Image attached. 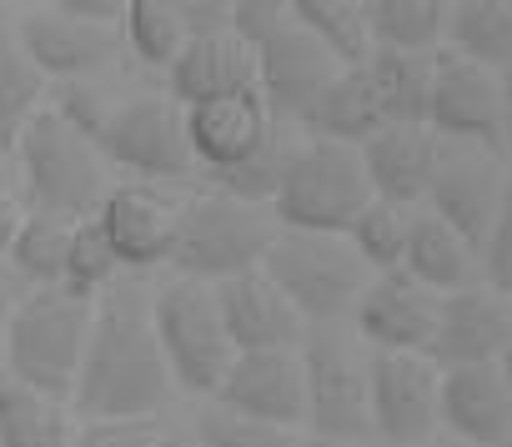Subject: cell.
I'll use <instances>...</instances> for the list:
<instances>
[{
  "instance_id": "cell-1",
  "label": "cell",
  "mask_w": 512,
  "mask_h": 447,
  "mask_svg": "<svg viewBox=\"0 0 512 447\" xmlns=\"http://www.w3.org/2000/svg\"><path fill=\"white\" fill-rule=\"evenodd\" d=\"M166 397H171V372L151 332V302L141 282H116L106 297H96L71 407L86 422H136L156 417Z\"/></svg>"
},
{
  "instance_id": "cell-2",
  "label": "cell",
  "mask_w": 512,
  "mask_h": 447,
  "mask_svg": "<svg viewBox=\"0 0 512 447\" xmlns=\"http://www.w3.org/2000/svg\"><path fill=\"white\" fill-rule=\"evenodd\" d=\"M91 317H96V302H81L66 287H31L21 307L6 317V342H0L6 382L66 407L81 377Z\"/></svg>"
},
{
  "instance_id": "cell-3",
  "label": "cell",
  "mask_w": 512,
  "mask_h": 447,
  "mask_svg": "<svg viewBox=\"0 0 512 447\" xmlns=\"http://www.w3.org/2000/svg\"><path fill=\"white\" fill-rule=\"evenodd\" d=\"M372 186L362 171L357 146L337 141H302L287 156V171L272 196V221L282 232H322L347 237L352 221L372 206Z\"/></svg>"
},
{
  "instance_id": "cell-4",
  "label": "cell",
  "mask_w": 512,
  "mask_h": 447,
  "mask_svg": "<svg viewBox=\"0 0 512 447\" xmlns=\"http://www.w3.org/2000/svg\"><path fill=\"white\" fill-rule=\"evenodd\" d=\"M262 272L307 327H337V317L357 312L362 292L372 287V272L352 252V242L322 237V232H282L277 227Z\"/></svg>"
},
{
  "instance_id": "cell-5",
  "label": "cell",
  "mask_w": 512,
  "mask_h": 447,
  "mask_svg": "<svg viewBox=\"0 0 512 447\" xmlns=\"http://www.w3.org/2000/svg\"><path fill=\"white\" fill-rule=\"evenodd\" d=\"M21 176H26V211H46L61 221H96L106 206V171L101 151L76 136L51 106H41L26 131L16 136Z\"/></svg>"
},
{
  "instance_id": "cell-6",
  "label": "cell",
  "mask_w": 512,
  "mask_h": 447,
  "mask_svg": "<svg viewBox=\"0 0 512 447\" xmlns=\"http://www.w3.org/2000/svg\"><path fill=\"white\" fill-rule=\"evenodd\" d=\"M272 237H277V221H272L267 206H246V201H231V196L211 191V196H196L181 211L171 267L186 282L221 287L231 277L262 272Z\"/></svg>"
},
{
  "instance_id": "cell-7",
  "label": "cell",
  "mask_w": 512,
  "mask_h": 447,
  "mask_svg": "<svg viewBox=\"0 0 512 447\" xmlns=\"http://www.w3.org/2000/svg\"><path fill=\"white\" fill-rule=\"evenodd\" d=\"M151 332H156V347H161V362H166L171 382L186 387V392H211L216 397V387H221V377L236 357L231 337L221 327V312H216V292L206 282L176 277L151 302Z\"/></svg>"
},
{
  "instance_id": "cell-8",
  "label": "cell",
  "mask_w": 512,
  "mask_h": 447,
  "mask_svg": "<svg viewBox=\"0 0 512 447\" xmlns=\"http://www.w3.org/2000/svg\"><path fill=\"white\" fill-rule=\"evenodd\" d=\"M302 377H307V432L322 442H357L372 432L367 402V362L337 327H307L302 337Z\"/></svg>"
},
{
  "instance_id": "cell-9",
  "label": "cell",
  "mask_w": 512,
  "mask_h": 447,
  "mask_svg": "<svg viewBox=\"0 0 512 447\" xmlns=\"http://www.w3.org/2000/svg\"><path fill=\"white\" fill-rule=\"evenodd\" d=\"M502 191H507V166L497 151L482 146H462V141H442L437 146V171L427 186V211L482 257L492 221L502 211Z\"/></svg>"
},
{
  "instance_id": "cell-10",
  "label": "cell",
  "mask_w": 512,
  "mask_h": 447,
  "mask_svg": "<svg viewBox=\"0 0 512 447\" xmlns=\"http://www.w3.org/2000/svg\"><path fill=\"white\" fill-rule=\"evenodd\" d=\"M437 397H442V367L427 352H372L367 357L372 432H382L392 447L432 442V432L442 427Z\"/></svg>"
},
{
  "instance_id": "cell-11",
  "label": "cell",
  "mask_w": 512,
  "mask_h": 447,
  "mask_svg": "<svg viewBox=\"0 0 512 447\" xmlns=\"http://www.w3.org/2000/svg\"><path fill=\"white\" fill-rule=\"evenodd\" d=\"M96 151L146 181H171L196 166L191 141H186V111L171 96H141V101L116 106Z\"/></svg>"
},
{
  "instance_id": "cell-12",
  "label": "cell",
  "mask_w": 512,
  "mask_h": 447,
  "mask_svg": "<svg viewBox=\"0 0 512 447\" xmlns=\"http://www.w3.org/2000/svg\"><path fill=\"white\" fill-rule=\"evenodd\" d=\"M427 131L437 141H462L482 151H507L502 136V86L492 71L457 61L452 51L432 66V101H427Z\"/></svg>"
},
{
  "instance_id": "cell-13",
  "label": "cell",
  "mask_w": 512,
  "mask_h": 447,
  "mask_svg": "<svg viewBox=\"0 0 512 447\" xmlns=\"http://www.w3.org/2000/svg\"><path fill=\"white\" fill-rule=\"evenodd\" d=\"M216 407L297 432V422H307L302 357L297 352H236L221 387H216Z\"/></svg>"
},
{
  "instance_id": "cell-14",
  "label": "cell",
  "mask_w": 512,
  "mask_h": 447,
  "mask_svg": "<svg viewBox=\"0 0 512 447\" xmlns=\"http://www.w3.org/2000/svg\"><path fill=\"white\" fill-rule=\"evenodd\" d=\"M332 81L337 61L302 26H287L256 51V96L272 111V121H302Z\"/></svg>"
},
{
  "instance_id": "cell-15",
  "label": "cell",
  "mask_w": 512,
  "mask_h": 447,
  "mask_svg": "<svg viewBox=\"0 0 512 447\" xmlns=\"http://www.w3.org/2000/svg\"><path fill=\"white\" fill-rule=\"evenodd\" d=\"M442 297L417 287L407 272H382L357 302V332L372 352H432Z\"/></svg>"
},
{
  "instance_id": "cell-16",
  "label": "cell",
  "mask_w": 512,
  "mask_h": 447,
  "mask_svg": "<svg viewBox=\"0 0 512 447\" xmlns=\"http://www.w3.org/2000/svg\"><path fill=\"white\" fill-rule=\"evenodd\" d=\"M512 342V297L492 287H467L442 297L437 312V337H432V362L437 367H482L497 362Z\"/></svg>"
},
{
  "instance_id": "cell-17",
  "label": "cell",
  "mask_w": 512,
  "mask_h": 447,
  "mask_svg": "<svg viewBox=\"0 0 512 447\" xmlns=\"http://www.w3.org/2000/svg\"><path fill=\"white\" fill-rule=\"evenodd\" d=\"M211 292H216V312L231 337V352H297V342L307 337V322L267 282V272L231 277Z\"/></svg>"
},
{
  "instance_id": "cell-18",
  "label": "cell",
  "mask_w": 512,
  "mask_h": 447,
  "mask_svg": "<svg viewBox=\"0 0 512 447\" xmlns=\"http://www.w3.org/2000/svg\"><path fill=\"white\" fill-rule=\"evenodd\" d=\"M96 221H101L111 252L121 257V267L146 272L156 262H171L181 206L166 201L156 186H116V191H106V206Z\"/></svg>"
},
{
  "instance_id": "cell-19",
  "label": "cell",
  "mask_w": 512,
  "mask_h": 447,
  "mask_svg": "<svg viewBox=\"0 0 512 447\" xmlns=\"http://www.w3.org/2000/svg\"><path fill=\"white\" fill-rule=\"evenodd\" d=\"M16 26V41L21 51L31 56V66L51 81H86L91 71H101L116 51V31L106 26H86V21H71L66 11L56 6H41V11H26L11 21Z\"/></svg>"
},
{
  "instance_id": "cell-20",
  "label": "cell",
  "mask_w": 512,
  "mask_h": 447,
  "mask_svg": "<svg viewBox=\"0 0 512 447\" xmlns=\"http://www.w3.org/2000/svg\"><path fill=\"white\" fill-rule=\"evenodd\" d=\"M437 417L467 447H497V442H507L512 437V387L497 372V362L442 367Z\"/></svg>"
},
{
  "instance_id": "cell-21",
  "label": "cell",
  "mask_w": 512,
  "mask_h": 447,
  "mask_svg": "<svg viewBox=\"0 0 512 447\" xmlns=\"http://www.w3.org/2000/svg\"><path fill=\"white\" fill-rule=\"evenodd\" d=\"M272 111L262 106L256 91H241V96H216V101H201V106H186V141H191V156L196 166H206L211 176L246 161L256 146L272 136Z\"/></svg>"
},
{
  "instance_id": "cell-22",
  "label": "cell",
  "mask_w": 512,
  "mask_h": 447,
  "mask_svg": "<svg viewBox=\"0 0 512 447\" xmlns=\"http://www.w3.org/2000/svg\"><path fill=\"white\" fill-rule=\"evenodd\" d=\"M437 146L442 141L427 126H387L372 141H362L357 156H362L372 196L407 206V211L417 201H427V186H432V171H437Z\"/></svg>"
},
{
  "instance_id": "cell-23",
  "label": "cell",
  "mask_w": 512,
  "mask_h": 447,
  "mask_svg": "<svg viewBox=\"0 0 512 447\" xmlns=\"http://www.w3.org/2000/svg\"><path fill=\"white\" fill-rule=\"evenodd\" d=\"M166 86H171V101L181 111L216 101V96H241V91H256V56L236 36L186 41L166 71Z\"/></svg>"
},
{
  "instance_id": "cell-24",
  "label": "cell",
  "mask_w": 512,
  "mask_h": 447,
  "mask_svg": "<svg viewBox=\"0 0 512 447\" xmlns=\"http://www.w3.org/2000/svg\"><path fill=\"white\" fill-rule=\"evenodd\" d=\"M402 272H407L417 287H427L432 297H452V292L477 287L482 257L447 227V221H437L432 211H417V216H412V237H407Z\"/></svg>"
},
{
  "instance_id": "cell-25",
  "label": "cell",
  "mask_w": 512,
  "mask_h": 447,
  "mask_svg": "<svg viewBox=\"0 0 512 447\" xmlns=\"http://www.w3.org/2000/svg\"><path fill=\"white\" fill-rule=\"evenodd\" d=\"M312 141H337V146H362L377 131H387V111L367 81V71H337V81L317 96V106L302 116Z\"/></svg>"
},
{
  "instance_id": "cell-26",
  "label": "cell",
  "mask_w": 512,
  "mask_h": 447,
  "mask_svg": "<svg viewBox=\"0 0 512 447\" xmlns=\"http://www.w3.org/2000/svg\"><path fill=\"white\" fill-rule=\"evenodd\" d=\"M442 36L457 61L502 76L512 66V0H452Z\"/></svg>"
},
{
  "instance_id": "cell-27",
  "label": "cell",
  "mask_w": 512,
  "mask_h": 447,
  "mask_svg": "<svg viewBox=\"0 0 512 447\" xmlns=\"http://www.w3.org/2000/svg\"><path fill=\"white\" fill-rule=\"evenodd\" d=\"M292 26H302L337 61V71H357L372 56V31H367L362 0H292Z\"/></svg>"
},
{
  "instance_id": "cell-28",
  "label": "cell",
  "mask_w": 512,
  "mask_h": 447,
  "mask_svg": "<svg viewBox=\"0 0 512 447\" xmlns=\"http://www.w3.org/2000/svg\"><path fill=\"white\" fill-rule=\"evenodd\" d=\"M432 66L437 56H397V51H372L367 56V81L387 111V126H427V101H432Z\"/></svg>"
},
{
  "instance_id": "cell-29",
  "label": "cell",
  "mask_w": 512,
  "mask_h": 447,
  "mask_svg": "<svg viewBox=\"0 0 512 447\" xmlns=\"http://www.w3.org/2000/svg\"><path fill=\"white\" fill-rule=\"evenodd\" d=\"M447 26V0H367L372 51L432 56Z\"/></svg>"
},
{
  "instance_id": "cell-30",
  "label": "cell",
  "mask_w": 512,
  "mask_h": 447,
  "mask_svg": "<svg viewBox=\"0 0 512 447\" xmlns=\"http://www.w3.org/2000/svg\"><path fill=\"white\" fill-rule=\"evenodd\" d=\"M76 227H81V221H61V216H46V211H26L21 227H16V242H11V252H6L11 272H16L26 287H61Z\"/></svg>"
},
{
  "instance_id": "cell-31",
  "label": "cell",
  "mask_w": 512,
  "mask_h": 447,
  "mask_svg": "<svg viewBox=\"0 0 512 447\" xmlns=\"http://www.w3.org/2000/svg\"><path fill=\"white\" fill-rule=\"evenodd\" d=\"M66 407L0 377V447H71Z\"/></svg>"
},
{
  "instance_id": "cell-32",
  "label": "cell",
  "mask_w": 512,
  "mask_h": 447,
  "mask_svg": "<svg viewBox=\"0 0 512 447\" xmlns=\"http://www.w3.org/2000/svg\"><path fill=\"white\" fill-rule=\"evenodd\" d=\"M41 96H46V76L21 51L16 26L0 16V146H16L26 121L41 111Z\"/></svg>"
},
{
  "instance_id": "cell-33",
  "label": "cell",
  "mask_w": 512,
  "mask_h": 447,
  "mask_svg": "<svg viewBox=\"0 0 512 447\" xmlns=\"http://www.w3.org/2000/svg\"><path fill=\"white\" fill-rule=\"evenodd\" d=\"M292 136H287V126L277 121L272 126V136L256 146L246 161H236V166H226V171H216L211 181H216V191L221 196H231V201H246V206H267L272 211V196H277V181H282V171H287V156H292Z\"/></svg>"
},
{
  "instance_id": "cell-34",
  "label": "cell",
  "mask_w": 512,
  "mask_h": 447,
  "mask_svg": "<svg viewBox=\"0 0 512 447\" xmlns=\"http://www.w3.org/2000/svg\"><path fill=\"white\" fill-rule=\"evenodd\" d=\"M412 216H417V211H407V206L372 201V206L352 221L347 242H352V252L367 262V272H372V277H382V272H402L407 237H412Z\"/></svg>"
},
{
  "instance_id": "cell-35",
  "label": "cell",
  "mask_w": 512,
  "mask_h": 447,
  "mask_svg": "<svg viewBox=\"0 0 512 447\" xmlns=\"http://www.w3.org/2000/svg\"><path fill=\"white\" fill-rule=\"evenodd\" d=\"M121 272H126V267H121V257L111 252L101 221H81L76 237H71V257H66L61 287H66L71 297H81V302H96V297H106V292L121 282Z\"/></svg>"
},
{
  "instance_id": "cell-36",
  "label": "cell",
  "mask_w": 512,
  "mask_h": 447,
  "mask_svg": "<svg viewBox=\"0 0 512 447\" xmlns=\"http://www.w3.org/2000/svg\"><path fill=\"white\" fill-rule=\"evenodd\" d=\"M121 31H126V46H131L146 66H161V71H171V61H176L181 46H186L171 0H126Z\"/></svg>"
},
{
  "instance_id": "cell-37",
  "label": "cell",
  "mask_w": 512,
  "mask_h": 447,
  "mask_svg": "<svg viewBox=\"0 0 512 447\" xmlns=\"http://www.w3.org/2000/svg\"><path fill=\"white\" fill-rule=\"evenodd\" d=\"M196 447H307V442L292 427H267V422L211 407L196 417Z\"/></svg>"
},
{
  "instance_id": "cell-38",
  "label": "cell",
  "mask_w": 512,
  "mask_h": 447,
  "mask_svg": "<svg viewBox=\"0 0 512 447\" xmlns=\"http://www.w3.org/2000/svg\"><path fill=\"white\" fill-rule=\"evenodd\" d=\"M51 111H56L76 136H86L91 146H101V136H106L116 106H106V96H101L91 81H61V101H56Z\"/></svg>"
},
{
  "instance_id": "cell-39",
  "label": "cell",
  "mask_w": 512,
  "mask_h": 447,
  "mask_svg": "<svg viewBox=\"0 0 512 447\" xmlns=\"http://www.w3.org/2000/svg\"><path fill=\"white\" fill-rule=\"evenodd\" d=\"M292 26V6L287 0H231V36L256 56L272 36H282Z\"/></svg>"
},
{
  "instance_id": "cell-40",
  "label": "cell",
  "mask_w": 512,
  "mask_h": 447,
  "mask_svg": "<svg viewBox=\"0 0 512 447\" xmlns=\"http://www.w3.org/2000/svg\"><path fill=\"white\" fill-rule=\"evenodd\" d=\"M482 272H487V287L512 297V171H507V191H502V211L492 221V237L482 247Z\"/></svg>"
},
{
  "instance_id": "cell-41",
  "label": "cell",
  "mask_w": 512,
  "mask_h": 447,
  "mask_svg": "<svg viewBox=\"0 0 512 447\" xmlns=\"http://www.w3.org/2000/svg\"><path fill=\"white\" fill-rule=\"evenodd\" d=\"M161 437V427L151 417H136V422H86L71 447H151Z\"/></svg>"
},
{
  "instance_id": "cell-42",
  "label": "cell",
  "mask_w": 512,
  "mask_h": 447,
  "mask_svg": "<svg viewBox=\"0 0 512 447\" xmlns=\"http://www.w3.org/2000/svg\"><path fill=\"white\" fill-rule=\"evenodd\" d=\"M181 36L186 41H211V36H231V0H171Z\"/></svg>"
},
{
  "instance_id": "cell-43",
  "label": "cell",
  "mask_w": 512,
  "mask_h": 447,
  "mask_svg": "<svg viewBox=\"0 0 512 447\" xmlns=\"http://www.w3.org/2000/svg\"><path fill=\"white\" fill-rule=\"evenodd\" d=\"M56 11H66L71 21H86V26H106V31H116L121 16H126V0H56Z\"/></svg>"
},
{
  "instance_id": "cell-44",
  "label": "cell",
  "mask_w": 512,
  "mask_h": 447,
  "mask_svg": "<svg viewBox=\"0 0 512 447\" xmlns=\"http://www.w3.org/2000/svg\"><path fill=\"white\" fill-rule=\"evenodd\" d=\"M21 201L6 191V186H0V257H6L11 252V242H16V227H21Z\"/></svg>"
},
{
  "instance_id": "cell-45",
  "label": "cell",
  "mask_w": 512,
  "mask_h": 447,
  "mask_svg": "<svg viewBox=\"0 0 512 447\" xmlns=\"http://www.w3.org/2000/svg\"><path fill=\"white\" fill-rule=\"evenodd\" d=\"M26 292H31V287L11 272V262H6V257H0V322H6V317L21 307V297H26Z\"/></svg>"
},
{
  "instance_id": "cell-46",
  "label": "cell",
  "mask_w": 512,
  "mask_h": 447,
  "mask_svg": "<svg viewBox=\"0 0 512 447\" xmlns=\"http://www.w3.org/2000/svg\"><path fill=\"white\" fill-rule=\"evenodd\" d=\"M497 86H502V136H507V151H512V66L497 76Z\"/></svg>"
},
{
  "instance_id": "cell-47",
  "label": "cell",
  "mask_w": 512,
  "mask_h": 447,
  "mask_svg": "<svg viewBox=\"0 0 512 447\" xmlns=\"http://www.w3.org/2000/svg\"><path fill=\"white\" fill-rule=\"evenodd\" d=\"M497 372H502V377H507V387H512V342H507V352L497 357Z\"/></svg>"
},
{
  "instance_id": "cell-48",
  "label": "cell",
  "mask_w": 512,
  "mask_h": 447,
  "mask_svg": "<svg viewBox=\"0 0 512 447\" xmlns=\"http://www.w3.org/2000/svg\"><path fill=\"white\" fill-rule=\"evenodd\" d=\"M151 447H191V442H186V437H166V432H161V437H156Z\"/></svg>"
},
{
  "instance_id": "cell-49",
  "label": "cell",
  "mask_w": 512,
  "mask_h": 447,
  "mask_svg": "<svg viewBox=\"0 0 512 447\" xmlns=\"http://www.w3.org/2000/svg\"><path fill=\"white\" fill-rule=\"evenodd\" d=\"M0 342H6V322H0Z\"/></svg>"
},
{
  "instance_id": "cell-50",
  "label": "cell",
  "mask_w": 512,
  "mask_h": 447,
  "mask_svg": "<svg viewBox=\"0 0 512 447\" xmlns=\"http://www.w3.org/2000/svg\"><path fill=\"white\" fill-rule=\"evenodd\" d=\"M497 447H512V437H507V442H497Z\"/></svg>"
},
{
  "instance_id": "cell-51",
  "label": "cell",
  "mask_w": 512,
  "mask_h": 447,
  "mask_svg": "<svg viewBox=\"0 0 512 447\" xmlns=\"http://www.w3.org/2000/svg\"><path fill=\"white\" fill-rule=\"evenodd\" d=\"M427 447H432V442H427Z\"/></svg>"
}]
</instances>
